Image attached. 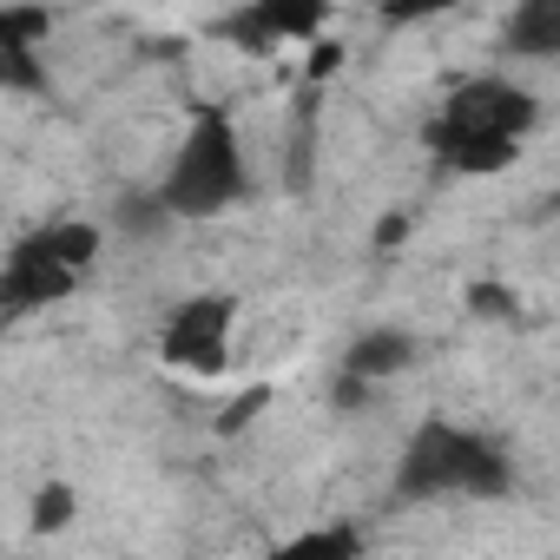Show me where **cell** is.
I'll use <instances>...</instances> for the list:
<instances>
[{
  "mask_svg": "<svg viewBox=\"0 0 560 560\" xmlns=\"http://www.w3.org/2000/svg\"><path fill=\"white\" fill-rule=\"evenodd\" d=\"M534 126H540V100L527 86H514L508 73H468L448 80L435 119L422 126V145L455 178H494L527 152Z\"/></svg>",
  "mask_w": 560,
  "mask_h": 560,
  "instance_id": "1",
  "label": "cell"
},
{
  "mask_svg": "<svg viewBox=\"0 0 560 560\" xmlns=\"http://www.w3.org/2000/svg\"><path fill=\"white\" fill-rule=\"evenodd\" d=\"M54 34L47 0H8L0 8V93H47L54 73L40 60V40Z\"/></svg>",
  "mask_w": 560,
  "mask_h": 560,
  "instance_id": "7",
  "label": "cell"
},
{
  "mask_svg": "<svg viewBox=\"0 0 560 560\" xmlns=\"http://www.w3.org/2000/svg\"><path fill=\"white\" fill-rule=\"evenodd\" d=\"M178 218L165 211V198L145 185V191H119L113 198V224L106 231H119V237H132V244H152V237H165Z\"/></svg>",
  "mask_w": 560,
  "mask_h": 560,
  "instance_id": "10",
  "label": "cell"
},
{
  "mask_svg": "<svg viewBox=\"0 0 560 560\" xmlns=\"http://www.w3.org/2000/svg\"><path fill=\"white\" fill-rule=\"evenodd\" d=\"M422 357V343L409 337V330H363L350 350H343V376H357V383H389V376H402L409 363Z\"/></svg>",
  "mask_w": 560,
  "mask_h": 560,
  "instance_id": "9",
  "label": "cell"
},
{
  "mask_svg": "<svg viewBox=\"0 0 560 560\" xmlns=\"http://www.w3.org/2000/svg\"><path fill=\"white\" fill-rule=\"evenodd\" d=\"M396 237H409V218H383L376 224V250H396Z\"/></svg>",
  "mask_w": 560,
  "mask_h": 560,
  "instance_id": "16",
  "label": "cell"
},
{
  "mask_svg": "<svg viewBox=\"0 0 560 560\" xmlns=\"http://www.w3.org/2000/svg\"><path fill=\"white\" fill-rule=\"evenodd\" d=\"M264 402H270V383H250V389H244V396L218 416V429H224V435H237L244 422H257V416H264Z\"/></svg>",
  "mask_w": 560,
  "mask_h": 560,
  "instance_id": "15",
  "label": "cell"
},
{
  "mask_svg": "<svg viewBox=\"0 0 560 560\" xmlns=\"http://www.w3.org/2000/svg\"><path fill=\"white\" fill-rule=\"evenodd\" d=\"M330 27V0H244V8L218 14L205 34L237 54H277V47H311Z\"/></svg>",
  "mask_w": 560,
  "mask_h": 560,
  "instance_id": "6",
  "label": "cell"
},
{
  "mask_svg": "<svg viewBox=\"0 0 560 560\" xmlns=\"http://www.w3.org/2000/svg\"><path fill=\"white\" fill-rule=\"evenodd\" d=\"M152 191L165 198V211H172L178 224L224 218V211H237V205L257 191V185H250L244 139H237V126H231L224 106H198V113H191V126H185V139H178V152H172V165H165V178H159Z\"/></svg>",
  "mask_w": 560,
  "mask_h": 560,
  "instance_id": "3",
  "label": "cell"
},
{
  "mask_svg": "<svg viewBox=\"0 0 560 560\" xmlns=\"http://www.w3.org/2000/svg\"><path fill=\"white\" fill-rule=\"evenodd\" d=\"M337 60H343V47L330 40V47H317V60H311V80H324V73H337Z\"/></svg>",
  "mask_w": 560,
  "mask_h": 560,
  "instance_id": "17",
  "label": "cell"
},
{
  "mask_svg": "<svg viewBox=\"0 0 560 560\" xmlns=\"http://www.w3.org/2000/svg\"><path fill=\"white\" fill-rule=\"evenodd\" d=\"M396 501H508L514 494V462L494 435L468 429V422H448V416H422L402 442V462H396V481H389Z\"/></svg>",
  "mask_w": 560,
  "mask_h": 560,
  "instance_id": "2",
  "label": "cell"
},
{
  "mask_svg": "<svg viewBox=\"0 0 560 560\" xmlns=\"http://www.w3.org/2000/svg\"><path fill=\"white\" fill-rule=\"evenodd\" d=\"M284 553H363V534L357 527H317V534H298Z\"/></svg>",
  "mask_w": 560,
  "mask_h": 560,
  "instance_id": "14",
  "label": "cell"
},
{
  "mask_svg": "<svg viewBox=\"0 0 560 560\" xmlns=\"http://www.w3.org/2000/svg\"><path fill=\"white\" fill-rule=\"evenodd\" d=\"M100 250H106V224L93 218H54L14 237L8 257H0V324L67 304L80 291V277L100 264Z\"/></svg>",
  "mask_w": 560,
  "mask_h": 560,
  "instance_id": "4",
  "label": "cell"
},
{
  "mask_svg": "<svg viewBox=\"0 0 560 560\" xmlns=\"http://www.w3.org/2000/svg\"><path fill=\"white\" fill-rule=\"evenodd\" d=\"M27 514H34V534H67V527H73V514H80V494H73V481H40Z\"/></svg>",
  "mask_w": 560,
  "mask_h": 560,
  "instance_id": "11",
  "label": "cell"
},
{
  "mask_svg": "<svg viewBox=\"0 0 560 560\" xmlns=\"http://www.w3.org/2000/svg\"><path fill=\"white\" fill-rule=\"evenodd\" d=\"M508 60H560V0H514L501 21Z\"/></svg>",
  "mask_w": 560,
  "mask_h": 560,
  "instance_id": "8",
  "label": "cell"
},
{
  "mask_svg": "<svg viewBox=\"0 0 560 560\" xmlns=\"http://www.w3.org/2000/svg\"><path fill=\"white\" fill-rule=\"evenodd\" d=\"M468 311H475V317H494V324H521V298H514L508 284H494V277L468 284Z\"/></svg>",
  "mask_w": 560,
  "mask_h": 560,
  "instance_id": "13",
  "label": "cell"
},
{
  "mask_svg": "<svg viewBox=\"0 0 560 560\" xmlns=\"http://www.w3.org/2000/svg\"><path fill=\"white\" fill-rule=\"evenodd\" d=\"M455 8L462 0H376V21L383 27H422V21H442Z\"/></svg>",
  "mask_w": 560,
  "mask_h": 560,
  "instance_id": "12",
  "label": "cell"
},
{
  "mask_svg": "<svg viewBox=\"0 0 560 560\" xmlns=\"http://www.w3.org/2000/svg\"><path fill=\"white\" fill-rule=\"evenodd\" d=\"M231 330H237V298L231 291H198L185 304H172L165 330H159V363L205 383L231 370Z\"/></svg>",
  "mask_w": 560,
  "mask_h": 560,
  "instance_id": "5",
  "label": "cell"
}]
</instances>
